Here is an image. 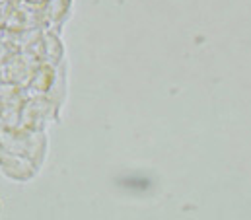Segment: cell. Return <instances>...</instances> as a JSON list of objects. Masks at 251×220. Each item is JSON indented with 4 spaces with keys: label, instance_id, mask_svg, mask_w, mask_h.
I'll use <instances>...</instances> for the list:
<instances>
[{
    "label": "cell",
    "instance_id": "1",
    "mask_svg": "<svg viewBox=\"0 0 251 220\" xmlns=\"http://www.w3.org/2000/svg\"><path fill=\"white\" fill-rule=\"evenodd\" d=\"M0 167L10 177H18V179L29 177V171H25V167H29V164L22 156H14L10 150H4V148H0Z\"/></svg>",
    "mask_w": 251,
    "mask_h": 220
},
{
    "label": "cell",
    "instance_id": "2",
    "mask_svg": "<svg viewBox=\"0 0 251 220\" xmlns=\"http://www.w3.org/2000/svg\"><path fill=\"white\" fill-rule=\"evenodd\" d=\"M6 53H8V51H6V47H4L2 43H0V62L4 60V56H6Z\"/></svg>",
    "mask_w": 251,
    "mask_h": 220
},
{
    "label": "cell",
    "instance_id": "3",
    "mask_svg": "<svg viewBox=\"0 0 251 220\" xmlns=\"http://www.w3.org/2000/svg\"><path fill=\"white\" fill-rule=\"evenodd\" d=\"M0 37H2V31H0Z\"/></svg>",
    "mask_w": 251,
    "mask_h": 220
}]
</instances>
